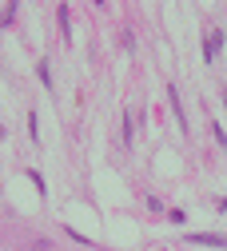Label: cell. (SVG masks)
<instances>
[{"mask_svg": "<svg viewBox=\"0 0 227 251\" xmlns=\"http://www.w3.org/2000/svg\"><path fill=\"white\" fill-rule=\"evenodd\" d=\"M219 44H223V32L215 28V32H207L203 36V60H215V52H219Z\"/></svg>", "mask_w": 227, "mask_h": 251, "instance_id": "6da1fadb", "label": "cell"}, {"mask_svg": "<svg viewBox=\"0 0 227 251\" xmlns=\"http://www.w3.org/2000/svg\"><path fill=\"white\" fill-rule=\"evenodd\" d=\"M168 100H172V108H176V120L183 124V104H179V92H176V84H168Z\"/></svg>", "mask_w": 227, "mask_h": 251, "instance_id": "7a4b0ae2", "label": "cell"}, {"mask_svg": "<svg viewBox=\"0 0 227 251\" xmlns=\"http://www.w3.org/2000/svg\"><path fill=\"white\" fill-rule=\"evenodd\" d=\"M191 243H207V247H227L223 235H191Z\"/></svg>", "mask_w": 227, "mask_h": 251, "instance_id": "3957f363", "label": "cell"}, {"mask_svg": "<svg viewBox=\"0 0 227 251\" xmlns=\"http://www.w3.org/2000/svg\"><path fill=\"white\" fill-rule=\"evenodd\" d=\"M36 72H40V80H44V88H52V72H48V64H40Z\"/></svg>", "mask_w": 227, "mask_h": 251, "instance_id": "277c9868", "label": "cell"}]
</instances>
